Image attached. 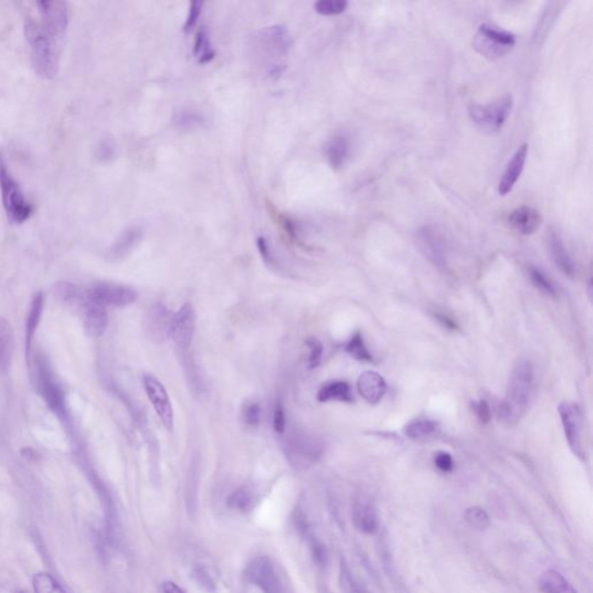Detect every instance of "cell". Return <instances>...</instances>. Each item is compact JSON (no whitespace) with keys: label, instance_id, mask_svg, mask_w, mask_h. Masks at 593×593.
I'll return each mask as SVG.
<instances>
[{"label":"cell","instance_id":"cell-1","mask_svg":"<svg viewBox=\"0 0 593 593\" xmlns=\"http://www.w3.org/2000/svg\"><path fill=\"white\" fill-rule=\"evenodd\" d=\"M534 370L526 358L519 359L510 375L508 397L498 408V419L506 424H513L528 410L533 393Z\"/></svg>","mask_w":593,"mask_h":593},{"label":"cell","instance_id":"cell-2","mask_svg":"<svg viewBox=\"0 0 593 593\" xmlns=\"http://www.w3.org/2000/svg\"><path fill=\"white\" fill-rule=\"evenodd\" d=\"M23 31L35 73L46 80L56 78L60 72V42L44 29L42 23L31 18L26 19Z\"/></svg>","mask_w":593,"mask_h":593},{"label":"cell","instance_id":"cell-3","mask_svg":"<svg viewBox=\"0 0 593 593\" xmlns=\"http://www.w3.org/2000/svg\"><path fill=\"white\" fill-rule=\"evenodd\" d=\"M255 53L262 62L268 77L277 79L287 68L285 57L290 51L292 38L287 27L272 25L257 31L254 38Z\"/></svg>","mask_w":593,"mask_h":593},{"label":"cell","instance_id":"cell-4","mask_svg":"<svg viewBox=\"0 0 593 593\" xmlns=\"http://www.w3.org/2000/svg\"><path fill=\"white\" fill-rule=\"evenodd\" d=\"M283 452L294 471H309L321 460L325 443L319 436L307 431H292L285 439Z\"/></svg>","mask_w":593,"mask_h":593},{"label":"cell","instance_id":"cell-5","mask_svg":"<svg viewBox=\"0 0 593 593\" xmlns=\"http://www.w3.org/2000/svg\"><path fill=\"white\" fill-rule=\"evenodd\" d=\"M0 191L3 198L4 209L7 218L12 224L21 225L28 220L33 213V206L26 200L19 183L13 178L9 169L6 159L0 151Z\"/></svg>","mask_w":593,"mask_h":593},{"label":"cell","instance_id":"cell-6","mask_svg":"<svg viewBox=\"0 0 593 593\" xmlns=\"http://www.w3.org/2000/svg\"><path fill=\"white\" fill-rule=\"evenodd\" d=\"M515 36L491 25H481L473 38V48L487 60H496L511 53Z\"/></svg>","mask_w":593,"mask_h":593},{"label":"cell","instance_id":"cell-7","mask_svg":"<svg viewBox=\"0 0 593 593\" xmlns=\"http://www.w3.org/2000/svg\"><path fill=\"white\" fill-rule=\"evenodd\" d=\"M246 578L262 593H289L283 574L267 556L254 557L246 567Z\"/></svg>","mask_w":593,"mask_h":593},{"label":"cell","instance_id":"cell-8","mask_svg":"<svg viewBox=\"0 0 593 593\" xmlns=\"http://www.w3.org/2000/svg\"><path fill=\"white\" fill-rule=\"evenodd\" d=\"M513 108L511 94L501 97L489 105L473 103L469 108V117L481 128L491 132H498L506 124Z\"/></svg>","mask_w":593,"mask_h":593},{"label":"cell","instance_id":"cell-9","mask_svg":"<svg viewBox=\"0 0 593 593\" xmlns=\"http://www.w3.org/2000/svg\"><path fill=\"white\" fill-rule=\"evenodd\" d=\"M36 368H35V378H36V386L38 393L43 397L48 406L53 412L58 415L65 414V405H64V393L60 386L53 379V371L46 357L38 355L35 359Z\"/></svg>","mask_w":593,"mask_h":593},{"label":"cell","instance_id":"cell-10","mask_svg":"<svg viewBox=\"0 0 593 593\" xmlns=\"http://www.w3.org/2000/svg\"><path fill=\"white\" fill-rule=\"evenodd\" d=\"M41 14L42 26L55 40L62 41L71 19L69 4L60 0H44L36 4Z\"/></svg>","mask_w":593,"mask_h":593},{"label":"cell","instance_id":"cell-11","mask_svg":"<svg viewBox=\"0 0 593 593\" xmlns=\"http://www.w3.org/2000/svg\"><path fill=\"white\" fill-rule=\"evenodd\" d=\"M87 292L92 300L105 307L130 306L138 298L137 292L132 287L110 282H97Z\"/></svg>","mask_w":593,"mask_h":593},{"label":"cell","instance_id":"cell-12","mask_svg":"<svg viewBox=\"0 0 593 593\" xmlns=\"http://www.w3.org/2000/svg\"><path fill=\"white\" fill-rule=\"evenodd\" d=\"M559 414L570 450L579 459H585V453L583 450V434H582L583 419H582L579 407L575 402L565 401L559 406Z\"/></svg>","mask_w":593,"mask_h":593},{"label":"cell","instance_id":"cell-13","mask_svg":"<svg viewBox=\"0 0 593 593\" xmlns=\"http://www.w3.org/2000/svg\"><path fill=\"white\" fill-rule=\"evenodd\" d=\"M196 331V312L191 304L182 305L178 312L173 314L169 326V336L175 346L182 351H188L193 343Z\"/></svg>","mask_w":593,"mask_h":593},{"label":"cell","instance_id":"cell-14","mask_svg":"<svg viewBox=\"0 0 593 593\" xmlns=\"http://www.w3.org/2000/svg\"><path fill=\"white\" fill-rule=\"evenodd\" d=\"M416 245L423 255L432 265L444 267L447 265V242L443 233L432 225H425L416 232Z\"/></svg>","mask_w":593,"mask_h":593},{"label":"cell","instance_id":"cell-15","mask_svg":"<svg viewBox=\"0 0 593 593\" xmlns=\"http://www.w3.org/2000/svg\"><path fill=\"white\" fill-rule=\"evenodd\" d=\"M144 390L151 405L154 406L156 415L167 430H173L174 427V412L172 401L165 386L154 375H145L143 377Z\"/></svg>","mask_w":593,"mask_h":593},{"label":"cell","instance_id":"cell-16","mask_svg":"<svg viewBox=\"0 0 593 593\" xmlns=\"http://www.w3.org/2000/svg\"><path fill=\"white\" fill-rule=\"evenodd\" d=\"M353 522L355 528L362 533L373 534L378 531V510L368 493L360 491L353 497Z\"/></svg>","mask_w":593,"mask_h":593},{"label":"cell","instance_id":"cell-17","mask_svg":"<svg viewBox=\"0 0 593 593\" xmlns=\"http://www.w3.org/2000/svg\"><path fill=\"white\" fill-rule=\"evenodd\" d=\"M77 312L82 316L84 331L87 336L92 338H100L106 333L109 325L106 307L92 300L88 292L82 305L77 309Z\"/></svg>","mask_w":593,"mask_h":593},{"label":"cell","instance_id":"cell-18","mask_svg":"<svg viewBox=\"0 0 593 593\" xmlns=\"http://www.w3.org/2000/svg\"><path fill=\"white\" fill-rule=\"evenodd\" d=\"M528 144H523L522 146L519 147L518 150L515 151V154L512 156L511 160L506 166V171L503 173L500 183H498V194L501 196H506L509 193H511L515 184L520 178L523 171H524L525 164H526V159H528Z\"/></svg>","mask_w":593,"mask_h":593},{"label":"cell","instance_id":"cell-19","mask_svg":"<svg viewBox=\"0 0 593 593\" xmlns=\"http://www.w3.org/2000/svg\"><path fill=\"white\" fill-rule=\"evenodd\" d=\"M357 388L360 397L370 405L380 402L388 392L386 381L375 371L363 372L357 381Z\"/></svg>","mask_w":593,"mask_h":593},{"label":"cell","instance_id":"cell-20","mask_svg":"<svg viewBox=\"0 0 593 593\" xmlns=\"http://www.w3.org/2000/svg\"><path fill=\"white\" fill-rule=\"evenodd\" d=\"M508 220L515 231L524 235H534L543 224L541 213L528 205L519 206L511 211Z\"/></svg>","mask_w":593,"mask_h":593},{"label":"cell","instance_id":"cell-21","mask_svg":"<svg viewBox=\"0 0 593 593\" xmlns=\"http://www.w3.org/2000/svg\"><path fill=\"white\" fill-rule=\"evenodd\" d=\"M326 159L331 169L340 171L343 169L351 154V141L346 134H335L325 145Z\"/></svg>","mask_w":593,"mask_h":593},{"label":"cell","instance_id":"cell-22","mask_svg":"<svg viewBox=\"0 0 593 593\" xmlns=\"http://www.w3.org/2000/svg\"><path fill=\"white\" fill-rule=\"evenodd\" d=\"M143 230L139 226H130L119 235L108 250V256L113 260H122L137 247L143 239Z\"/></svg>","mask_w":593,"mask_h":593},{"label":"cell","instance_id":"cell-23","mask_svg":"<svg viewBox=\"0 0 593 593\" xmlns=\"http://www.w3.org/2000/svg\"><path fill=\"white\" fill-rule=\"evenodd\" d=\"M44 306V294L42 292L35 294L29 307L27 321H26V358L27 364L31 368V347L34 340L35 333L38 331L41 321L42 312Z\"/></svg>","mask_w":593,"mask_h":593},{"label":"cell","instance_id":"cell-24","mask_svg":"<svg viewBox=\"0 0 593 593\" xmlns=\"http://www.w3.org/2000/svg\"><path fill=\"white\" fill-rule=\"evenodd\" d=\"M548 242H550L552 261L555 263L556 267L565 275L568 276V277H574L575 274H576V265H575L572 255L569 254L568 250L565 248L562 239L560 237L556 232H550Z\"/></svg>","mask_w":593,"mask_h":593},{"label":"cell","instance_id":"cell-25","mask_svg":"<svg viewBox=\"0 0 593 593\" xmlns=\"http://www.w3.org/2000/svg\"><path fill=\"white\" fill-rule=\"evenodd\" d=\"M14 353V331L7 319L0 316V375H7Z\"/></svg>","mask_w":593,"mask_h":593},{"label":"cell","instance_id":"cell-26","mask_svg":"<svg viewBox=\"0 0 593 593\" xmlns=\"http://www.w3.org/2000/svg\"><path fill=\"white\" fill-rule=\"evenodd\" d=\"M172 316L173 314L169 312V309L161 304H156L149 311L147 329L154 338H164L165 336H169Z\"/></svg>","mask_w":593,"mask_h":593},{"label":"cell","instance_id":"cell-27","mask_svg":"<svg viewBox=\"0 0 593 593\" xmlns=\"http://www.w3.org/2000/svg\"><path fill=\"white\" fill-rule=\"evenodd\" d=\"M318 400L322 403L329 402V401L350 403L353 401V395L347 381L335 380L324 384V386L319 390Z\"/></svg>","mask_w":593,"mask_h":593},{"label":"cell","instance_id":"cell-28","mask_svg":"<svg viewBox=\"0 0 593 593\" xmlns=\"http://www.w3.org/2000/svg\"><path fill=\"white\" fill-rule=\"evenodd\" d=\"M539 587L543 593H578L561 572L548 569L539 578Z\"/></svg>","mask_w":593,"mask_h":593},{"label":"cell","instance_id":"cell-29","mask_svg":"<svg viewBox=\"0 0 593 593\" xmlns=\"http://www.w3.org/2000/svg\"><path fill=\"white\" fill-rule=\"evenodd\" d=\"M193 53H194L195 60L200 64H208L215 58V51L210 38L209 31L205 27H202L200 31H197Z\"/></svg>","mask_w":593,"mask_h":593},{"label":"cell","instance_id":"cell-30","mask_svg":"<svg viewBox=\"0 0 593 593\" xmlns=\"http://www.w3.org/2000/svg\"><path fill=\"white\" fill-rule=\"evenodd\" d=\"M173 123L175 127L183 130H196L205 128L208 119L203 114L196 110L183 109L175 114Z\"/></svg>","mask_w":593,"mask_h":593},{"label":"cell","instance_id":"cell-31","mask_svg":"<svg viewBox=\"0 0 593 593\" xmlns=\"http://www.w3.org/2000/svg\"><path fill=\"white\" fill-rule=\"evenodd\" d=\"M438 422L434 420L419 419L412 421L406 425L405 434L407 437L414 440L425 439L438 430Z\"/></svg>","mask_w":593,"mask_h":593},{"label":"cell","instance_id":"cell-32","mask_svg":"<svg viewBox=\"0 0 593 593\" xmlns=\"http://www.w3.org/2000/svg\"><path fill=\"white\" fill-rule=\"evenodd\" d=\"M253 503V493L246 487L237 488V491H233L226 500V504L230 509L241 512L250 510Z\"/></svg>","mask_w":593,"mask_h":593},{"label":"cell","instance_id":"cell-33","mask_svg":"<svg viewBox=\"0 0 593 593\" xmlns=\"http://www.w3.org/2000/svg\"><path fill=\"white\" fill-rule=\"evenodd\" d=\"M464 517H465L466 523L469 525V528L475 531L484 532L491 526L489 515L486 510L480 506H471L469 509H466Z\"/></svg>","mask_w":593,"mask_h":593},{"label":"cell","instance_id":"cell-34","mask_svg":"<svg viewBox=\"0 0 593 593\" xmlns=\"http://www.w3.org/2000/svg\"><path fill=\"white\" fill-rule=\"evenodd\" d=\"M346 351L349 353L350 356L357 359V360L372 362L371 353L368 351L360 331H357L351 336L347 346H346Z\"/></svg>","mask_w":593,"mask_h":593},{"label":"cell","instance_id":"cell-35","mask_svg":"<svg viewBox=\"0 0 593 593\" xmlns=\"http://www.w3.org/2000/svg\"><path fill=\"white\" fill-rule=\"evenodd\" d=\"M528 276H530V279H531L534 287L539 289L543 294L552 296V298H557V289H556L554 282L543 270L532 267V268L528 269Z\"/></svg>","mask_w":593,"mask_h":593},{"label":"cell","instance_id":"cell-36","mask_svg":"<svg viewBox=\"0 0 593 593\" xmlns=\"http://www.w3.org/2000/svg\"><path fill=\"white\" fill-rule=\"evenodd\" d=\"M35 593H66L60 584L48 572H38L33 576Z\"/></svg>","mask_w":593,"mask_h":593},{"label":"cell","instance_id":"cell-37","mask_svg":"<svg viewBox=\"0 0 593 593\" xmlns=\"http://www.w3.org/2000/svg\"><path fill=\"white\" fill-rule=\"evenodd\" d=\"M348 1L346 0H321L316 1L314 10L321 16H338L347 10Z\"/></svg>","mask_w":593,"mask_h":593},{"label":"cell","instance_id":"cell-38","mask_svg":"<svg viewBox=\"0 0 593 593\" xmlns=\"http://www.w3.org/2000/svg\"><path fill=\"white\" fill-rule=\"evenodd\" d=\"M198 465L197 462H193L191 471H189V476H188V487H187V502L189 511H195V506H196L197 500V484H198Z\"/></svg>","mask_w":593,"mask_h":593},{"label":"cell","instance_id":"cell-39","mask_svg":"<svg viewBox=\"0 0 593 593\" xmlns=\"http://www.w3.org/2000/svg\"><path fill=\"white\" fill-rule=\"evenodd\" d=\"M261 415H262V410L261 406L257 402H246L242 407V421L250 427H257L261 422Z\"/></svg>","mask_w":593,"mask_h":593},{"label":"cell","instance_id":"cell-40","mask_svg":"<svg viewBox=\"0 0 593 593\" xmlns=\"http://www.w3.org/2000/svg\"><path fill=\"white\" fill-rule=\"evenodd\" d=\"M306 347L309 348V368H318L321 363L322 353H324V346L318 338L314 336L307 338L305 341Z\"/></svg>","mask_w":593,"mask_h":593},{"label":"cell","instance_id":"cell-41","mask_svg":"<svg viewBox=\"0 0 593 593\" xmlns=\"http://www.w3.org/2000/svg\"><path fill=\"white\" fill-rule=\"evenodd\" d=\"M203 5L204 4L202 1H191V5H189V11H188L187 19L184 21L183 25V31L186 34H189L194 31L201 14H202Z\"/></svg>","mask_w":593,"mask_h":593},{"label":"cell","instance_id":"cell-42","mask_svg":"<svg viewBox=\"0 0 593 593\" xmlns=\"http://www.w3.org/2000/svg\"><path fill=\"white\" fill-rule=\"evenodd\" d=\"M95 156L101 163H109L115 159L116 145L112 139H103L97 144Z\"/></svg>","mask_w":593,"mask_h":593},{"label":"cell","instance_id":"cell-43","mask_svg":"<svg viewBox=\"0 0 593 593\" xmlns=\"http://www.w3.org/2000/svg\"><path fill=\"white\" fill-rule=\"evenodd\" d=\"M272 427L274 430L277 434H284L285 429H287V416H285L284 405L281 400H278L276 402L275 408H274V415H272Z\"/></svg>","mask_w":593,"mask_h":593},{"label":"cell","instance_id":"cell-44","mask_svg":"<svg viewBox=\"0 0 593 593\" xmlns=\"http://www.w3.org/2000/svg\"><path fill=\"white\" fill-rule=\"evenodd\" d=\"M471 410L481 423L484 424L489 423L491 419V407L486 400H479L476 402H471Z\"/></svg>","mask_w":593,"mask_h":593},{"label":"cell","instance_id":"cell-45","mask_svg":"<svg viewBox=\"0 0 593 593\" xmlns=\"http://www.w3.org/2000/svg\"><path fill=\"white\" fill-rule=\"evenodd\" d=\"M256 245L259 250L261 257L268 266H275V257L272 255V248L266 237H259L256 239Z\"/></svg>","mask_w":593,"mask_h":593},{"label":"cell","instance_id":"cell-46","mask_svg":"<svg viewBox=\"0 0 593 593\" xmlns=\"http://www.w3.org/2000/svg\"><path fill=\"white\" fill-rule=\"evenodd\" d=\"M434 465L444 473H450L454 469L452 456L447 452H438L434 456Z\"/></svg>","mask_w":593,"mask_h":593},{"label":"cell","instance_id":"cell-47","mask_svg":"<svg viewBox=\"0 0 593 593\" xmlns=\"http://www.w3.org/2000/svg\"><path fill=\"white\" fill-rule=\"evenodd\" d=\"M311 547H312L313 557L316 560V562L321 567H325L328 561V552L326 547L316 540L311 543Z\"/></svg>","mask_w":593,"mask_h":593},{"label":"cell","instance_id":"cell-48","mask_svg":"<svg viewBox=\"0 0 593 593\" xmlns=\"http://www.w3.org/2000/svg\"><path fill=\"white\" fill-rule=\"evenodd\" d=\"M194 576L196 577L198 583L205 587L206 590H213V587H215V583H213V579H211L208 572L203 570V569H197V570H195Z\"/></svg>","mask_w":593,"mask_h":593},{"label":"cell","instance_id":"cell-49","mask_svg":"<svg viewBox=\"0 0 593 593\" xmlns=\"http://www.w3.org/2000/svg\"><path fill=\"white\" fill-rule=\"evenodd\" d=\"M434 318L437 319L444 327L450 329V331H456L458 326H456V320H453L450 316L444 314V313H434Z\"/></svg>","mask_w":593,"mask_h":593},{"label":"cell","instance_id":"cell-50","mask_svg":"<svg viewBox=\"0 0 593 593\" xmlns=\"http://www.w3.org/2000/svg\"><path fill=\"white\" fill-rule=\"evenodd\" d=\"M164 593H186L182 590L181 587H178V584L174 582H165L163 584Z\"/></svg>","mask_w":593,"mask_h":593},{"label":"cell","instance_id":"cell-51","mask_svg":"<svg viewBox=\"0 0 593 593\" xmlns=\"http://www.w3.org/2000/svg\"><path fill=\"white\" fill-rule=\"evenodd\" d=\"M21 454L25 459L29 460V461H36L38 458V452L34 449H31V447L22 449Z\"/></svg>","mask_w":593,"mask_h":593},{"label":"cell","instance_id":"cell-52","mask_svg":"<svg viewBox=\"0 0 593 593\" xmlns=\"http://www.w3.org/2000/svg\"><path fill=\"white\" fill-rule=\"evenodd\" d=\"M19 593H26V592H19Z\"/></svg>","mask_w":593,"mask_h":593}]
</instances>
